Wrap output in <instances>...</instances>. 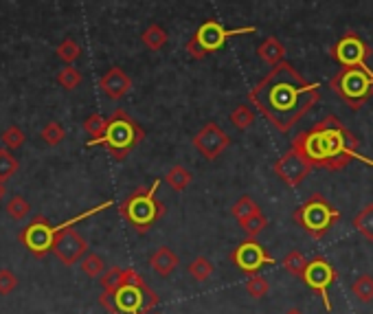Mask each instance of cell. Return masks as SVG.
Listing matches in <instances>:
<instances>
[{"instance_id": "cell-1", "label": "cell", "mask_w": 373, "mask_h": 314, "mask_svg": "<svg viewBox=\"0 0 373 314\" xmlns=\"http://www.w3.org/2000/svg\"><path fill=\"white\" fill-rule=\"evenodd\" d=\"M248 99L275 130L288 134L321 101V93L319 84L307 82L292 64L283 60L257 82Z\"/></svg>"}, {"instance_id": "cell-2", "label": "cell", "mask_w": 373, "mask_h": 314, "mask_svg": "<svg viewBox=\"0 0 373 314\" xmlns=\"http://www.w3.org/2000/svg\"><path fill=\"white\" fill-rule=\"evenodd\" d=\"M292 147L303 154V159H307L312 167L327 172H340L351 161H360L373 167V161L358 152L360 141L354 137V132H349L334 115L323 117L312 130L297 134Z\"/></svg>"}, {"instance_id": "cell-3", "label": "cell", "mask_w": 373, "mask_h": 314, "mask_svg": "<svg viewBox=\"0 0 373 314\" xmlns=\"http://www.w3.org/2000/svg\"><path fill=\"white\" fill-rule=\"evenodd\" d=\"M99 303L110 314H149L159 303V295L145 284L134 268H125V284L117 293L103 290Z\"/></svg>"}, {"instance_id": "cell-4", "label": "cell", "mask_w": 373, "mask_h": 314, "mask_svg": "<svg viewBox=\"0 0 373 314\" xmlns=\"http://www.w3.org/2000/svg\"><path fill=\"white\" fill-rule=\"evenodd\" d=\"M145 139V130L125 110L117 108L108 119L105 134L93 145H101L115 161H125L130 152Z\"/></svg>"}, {"instance_id": "cell-5", "label": "cell", "mask_w": 373, "mask_h": 314, "mask_svg": "<svg viewBox=\"0 0 373 314\" xmlns=\"http://www.w3.org/2000/svg\"><path fill=\"white\" fill-rule=\"evenodd\" d=\"M161 181H154L149 187H139L132 191L119 207L125 222H130L139 233H147L154 224L165 215V205L156 198Z\"/></svg>"}, {"instance_id": "cell-6", "label": "cell", "mask_w": 373, "mask_h": 314, "mask_svg": "<svg viewBox=\"0 0 373 314\" xmlns=\"http://www.w3.org/2000/svg\"><path fill=\"white\" fill-rule=\"evenodd\" d=\"M292 218L297 227H301L312 240H323L340 220V211L323 194H312L301 207H297Z\"/></svg>"}, {"instance_id": "cell-7", "label": "cell", "mask_w": 373, "mask_h": 314, "mask_svg": "<svg viewBox=\"0 0 373 314\" xmlns=\"http://www.w3.org/2000/svg\"><path fill=\"white\" fill-rule=\"evenodd\" d=\"M329 88L340 95L351 110H360L373 97V71L369 66H340V71L329 79Z\"/></svg>"}, {"instance_id": "cell-8", "label": "cell", "mask_w": 373, "mask_h": 314, "mask_svg": "<svg viewBox=\"0 0 373 314\" xmlns=\"http://www.w3.org/2000/svg\"><path fill=\"white\" fill-rule=\"evenodd\" d=\"M255 27H239V29H226L224 25H219L217 20H207L202 22L197 31L191 35L187 42V53L193 60H205L209 53L219 51L226 44L229 38L233 35H244V33H255Z\"/></svg>"}, {"instance_id": "cell-9", "label": "cell", "mask_w": 373, "mask_h": 314, "mask_svg": "<svg viewBox=\"0 0 373 314\" xmlns=\"http://www.w3.org/2000/svg\"><path fill=\"white\" fill-rule=\"evenodd\" d=\"M105 207H110V203H103V205H99V207H95V209H91V211H86L84 215L71 220L69 224H62V227H57L55 240H53V249H51V251L55 253V257H57L64 266H73V264L81 262L84 255H86V251H88V242H86L75 229H71V227H73L77 220H84V218L93 215V213H97V211H101V209H105Z\"/></svg>"}, {"instance_id": "cell-10", "label": "cell", "mask_w": 373, "mask_h": 314, "mask_svg": "<svg viewBox=\"0 0 373 314\" xmlns=\"http://www.w3.org/2000/svg\"><path fill=\"white\" fill-rule=\"evenodd\" d=\"M338 279V271L334 268V264L325 259V257H314L307 262V268L301 277V281L312 290L314 295H319V299L323 301L325 312H332V301H329V288Z\"/></svg>"}, {"instance_id": "cell-11", "label": "cell", "mask_w": 373, "mask_h": 314, "mask_svg": "<svg viewBox=\"0 0 373 314\" xmlns=\"http://www.w3.org/2000/svg\"><path fill=\"white\" fill-rule=\"evenodd\" d=\"M231 262L244 275H257L263 266L275 264V257L266 251V246L257 242V237H248L231 251Z\"/></svg>"}, {"instance_id": "cell-12", "label": "cell", "mask_w": 373, "mask_h": 314, "mask_svg": "<svg viewBox=\"0 0 373 314\" xmlns=\"http://www.w3.org/2000/svg\"><path fill=\"white\" fill-rule=\"evenodd\" d=\"M332 57L340 66H356V69H367V60L371 57V47L354 31L345 33L332 49H329Z\"/></svg>"}, {"instance_id": "cell-13", "label": "cell", "mask_w": 373, "mask_h": 314, "mask_svg": "<svg viewBox=\"0 0 373 314\" xmlns=\"http://www.w3.org/2000/svg\"><path fill=\"white\" fill-rule=\"evenodd\" d=\"M272 169H275V174L279 176V181L283 185L297 189L305 181V178L310 176V172L314 167L307 163V159H303V154H299L294 147H290L288 152H285L283 156H279V159L275 161Z\"/></svg>"}, {"instance_id": "cell-14", "label": "cell", "mask_w": 373, "mask_h": 314, "mask_svg": "<svg viewBox=\"0 0 373 314\" xmlns=\"http://www.w3.org/2000/svg\"><path fill=\"white\" fill-rule=\"evenodd\" d=\"M193 147L200 152L207 161H215V159H219L224 152H226V147L231 145V137L229 134L219 128L217 123H205L202 125V130L195 134L193 137Z\"/></svg>"}, {"instance_id": "cell-15", "label": "cell", "mask_w": 373, "mask_h": 314, "mask_svg": "<svg viewBox=\"0 0 373 314\" xmlns=\"http://www.w3.org/2000/svg\"><path fill=\"white\" fill-rule=\"evenodd\" d=\"M55 231L51 224L44 220L42 215H38L29 227L20 233L22 244L35 255V257H44L51 249H53V240H55Z\"/></svg>"}, {"instance_id": "cell-16", "label": "cell", "mask_w": 373, "mask_h": 314, "mask_svg": "<svg viewBox=\"0 0 373 314\" xmlns=\"http://www.w3.org/2000/svg\"><path fill=\"white\" fill-rule=\"evenodd\" d=\"M99 88H101L108 99L119 101L132 91V79H130V75L123 69H119V66H113V69L101 75Z\"/></svg>"}, {"instance_id": "cell-17", "label": "cell", "mask_w": 373, "mask_h": 314, "mask_svg": "<svg viewBox=\"0 0 373 314\" xmlns=\"http://www.w3.org/2000/svg\"><path fill=\"white\" fill-rule=\"evenodd\" d=\"M180 259L178 255H176L169 246H161V249H156L151 253L149 257V266H151V271L156 273L159 277H169L176 268H178Z\"/></svg>"}, {"instance_id": "cell-18", "label": "cell", "mask_w": 373, "mask_h": 314, "mask_svg": "<svg viewBox=\"0 0 373 314\" xmlns=\"http://www.w3.org/2000/svg\"><path fill=\"white\" fill-rule=\"evenodd\" d=\"M257 55H259L261 62H266V64H270V66H277V64L283 62V57H285V47H283V44H281L275 35H268L266 40L259 44Z\"/></svg>"}, {"instance_id": "cell-19", "label": "cell", "mask_w": 373, "mask_h": 314, "mask_svg": "<svg viewBox=\"0 0 373 314\" xmlns=\"http://www.w3.org/2000/svg\"><path fill=\"white\" fill-rule=\"evenodd\" d=\"M191 181H193V176H191V172L187 169V167H183V165H173V167H169V172L165 174V183L173 189V191H185L189 185H191Z\"/></svg>"}, {"instance_id": "cell-20", "label": "cell", "mask_w": 373, "mask_h": 314, "mask_svg": "<svg viewBox=\"0 0 373 314\" xmlns=\"http://www.w3.org/2000/svg\"><path fill=\"white\" fill-rule=\"evenodd\" d=\"M141 40H143V44H145L149 51H161L165 44L169 42V35H167V31L161 25H149L143 31Z\"/></svg>"}, {"instance_id": "cell-21", "label": "cell", "mask_w": 373, "mask_h": 314, "mask_svg": "<svg viewBox=\"0 0 373 314\" xmlns=\"http://www.w3.org/2000/svg\"><path fill=\"white\" fill-rule=\"evenodd\" d=\"M189 275H191V279L193 281H207L211 275H213V264H211V259L209 257H205V255H200V257H195V259H191V264H189Z\"/></svg>"}, {"instance_id": "cell-22", "label": "cell", "mask_w": 373, "mask_h": 314, "mask_svg": "<svg viewBox=\"0 0 373 314\" xmlns=\"http://www.w3.org/2000/svg\"><path fill=\"white\" fill-rule=\"evenodd\" d=\"M81 271H84L86 277L101 279V275L105 273V259L101 255H97V253H88L81 259Z\"/></svg>"}, {"instance_id": "cell-23", "label": "cell", "mask_w": 373, "mask_h": 314, "mask_svg": "<svg viewBox=\"0 0 373 314\" xmlns=\"http://www.w3.org/2000/svg\"><path fill=\"white\" fill-rule=\"evenodd\" d=\"M354 227L367 242H373V205L362 207V211L354 218Z\"/></svg>"}, {"instance_id": "cell-24", "label": "cell", "mask_w": 373, "mask_h": 314, "mask_svg": "<svg viewBox=\"0 0 373 314\" xmlns=\"http://www.w3.org/2000/svg\"><path fill=\"white\" fill-rule=\"evenodd\" d=\"M105 128H108V119L101 117L99 112H95V115H91L86 121H84V130L88 132V137H91V141H88V145L97 143L103 134H105Z\"/></svg>"}, {"instance_id": "cell-25", "label": "cell", "mask_w": 373, "mask_h": 314, "mask_svg": "<svg viewBox=\"0 0 373 314\" xmlns=\"http://www.w3.org/2000/svg\"><path fill=\"white\" fill-rule=\"evenodd\" d=\"M257 211H261L259 209V205L255 203V200L251 198V196H241L237 203L233 205V209H231V213H233V218L241 224L244 220H248L251 215H255Z\"/></svg>"}, {"instance_id": "cell-26", "label": "cell", "mask_w": 373, "mask_h": 314, "mask_svg": "<svg viewBox=\"0 0 373 314\" xmlns=\"http://www.w3.org/2000/svg\"><path fill=\"white\" fill-rule=\"evenodd\" d=\"M351 293L354 297L362 303H371L373 301V277L371 275H358L356 281L351 284Z\"/></svg>"}, {"instance_id": "cell-27", "label": "cell", "mask_w": 373, "mask_h": 314, "mask_svg": "<svg viewBox=\"0 0 373 314\" xmlns=\"http://www.w3.org/2000/svg\"><path fill=\"white\" fill-rule=\"evenodd\" d=\"M125 284V268L113 266L101 275V286L105 293H117V290Z\"/></svg>"}, {"instance_id": "cell-28", "label": "cell", "mask_w": 373, "mask_h": 314, "mask_svg": "<svg viewBox=\"0 0 373 314\" xmlns=\"http://www.w3.org/2000/svg\"><path fill=\"white\" fill-rule=\"evenodd\" d=\"M57 57L66 64V66H71V64H75L77 60H79V55H81V49H79V44L73 40V38H66L64 42H59L57 44Z\"/></svg>"}, {"instance_id": "cell-29", "label": "cell", "mask_w": 373, "mask_h": 314, "mask_svg": "<svg viewBox=\"0 0 373 314\" xmlns=\"http://www.w3.org/2000/svg\"><path fill=\"white\" fill-rule=\"evenodd\" d=\"M231 123L237 130H248L255 123V110L248 103H241L231 112Z\"/></svg>"}, {"instance_id": "cell-30", "label": "cell", "mask_w": 373, "mask_h": 314, "mask_svg": "<svg viewBox=\"0 0 373 314\" xmlns=\"http://www.w3.org/2000/svg\"><path fill=\"white\" fill-rule=\"evenodd\" d=\"M307 262H310V259H305L303 253H299V251H290L288 255L283 257V268H285V271H288L292 277L301 279L303 273H305V268H307Z\"/></svg>"}, {"instance_id": "cell-31", "label": "cell", "mask_w": 373, "mask_h": 314, "mask_svg": "<svg viewBox=\"0 0 373 314\" xmlns=\"http://www.w3.org/2000/svg\"><path fill=\"white\" fill-rule=\"evenodd\" d=\"M20 169L18 159L11 154V150L0 147V181H9L11 176H16V172Z\"/></svg>"}, {"instance_id": "cell-32", "label": "cell", "mask_w": 373, "mask_h": 314, "mask_svg": "<svg viewBox=\"0 0 373 314\" xmlns=\"http://www.w3.org/2000/svg\"><path fill=\"white\" fill-rule=\"evenodd\" d=\"M5 211H7V215H9L11 220L22 222L25 218H29V213H31V205H29L22 196H13V198L9 200V203H7Z\"/></svg>"}, {"instance_id": "cell-33", "label": "cell", "mask_w": 373, "mask_h": 314, "mask_svg": "<svg viewBox=\"0 0 373 314\" xmlns=\"http://www.w3.org/2000/svg\"><path fill=\"white\" fill-rule=\"evenodd\" d=\"M40 137H42V141L47 143V145L55 147V145H59V143L66 139V130H64V125H62V123L51 121V123H47V125L42 128Z\"/></svg>"}, {"instance_id": "cell-34", "label": "cell", "mask_w": 373, "mask_h": 314, "mask_svg": "<svg viewBox=\"0 0 373 314\" xmlns=\"http://www.w3.org/2000/svg\"><path fill=\"white\" fill-rule=\"evenodd\" d=\"M239 227H241V231L246 233V237H259V233L268 227V218L263 215L261 211H257L255 215H251L248 220L241 222Z\"/></svg>"}, {"instance_id": "cell-35", "label": "cell", "mask_w": 373, "mask_h": 314, "mask_svg": "<svg viewBox=\"0 0 373 314\" xmlns=\"http://www.w3.org/2000/svg\"><path fill=\"white\" fill-rule=\"evenodd\" d=\"M57 84L62 88H66V91H75V88L81 84V71L75 69V66H64V69L57 73Z\"/></svg>"}, {"instance_id": "cell-36", "label": "cell", "mask_w": 373, "mask_h": 314, "mask_svg": "<svg viewBox=\"0 0 373 314\" xmlns=\"http://www.w3.org/2000/svg\"><path fill=\"white\" fill-rule=\"evenodd\" d=\"M0 141H3V147L7 150H20L22 145H25L27 137H25V132H22L18 125H9L3 134H0Z\"/></svg>"}, {"instance_id": "cell-37", "label": "cell", "mask_w": 373, "mask_h": 314, "mask_svg": "<svg viewBox=\"0 0 373 314\" xmlns=\"http://www.w3.org/2000/svg\"><path fill=\"white\" fill-rule=\"evenodd\" d=\"M246 293H248L253 299H263V297L270 293V284H268L266 277H261L259 273H257V275H248Z\"/></svg>"}, {"instance_id": "cell-38", "label": "cell", "mask_w": 373, "mask_h": 314, "mask_svg": "<svg viewBox=\"0 0 373 314\" xmlns=\"http://www.w3.org/2000/svg\"><path fill=\"white\" fill-rule=\"evenodd\" d=\"M16 288H18V277H16V273L7 271V268H3V271H0V295L7 297V295L13 293Z\"/></svg>"}, {"instance_id": "cell-39", "label": "cell", "mask_w": 373, "mask_h": 314, "mask_svg": "<svg viewBox=\"0 0 373 314\" xmlns=\"http://www.w3.org/2000/svg\"><path fill=\"white\" fill-rule=\"evenodd\" d=\"M7 196V187H5V183L0 181V203H3V198Z\"/></svg>"}, {"instance_id": "cell-40", "label": "cell", "mask_w": 373, "mask_h": 314, "mask_svg": "<svg viewBox=\"0 0 373 314\" xmlns=\"http://www.w3.org/2000/svg\"><path fill=\"white\" fill-rule=\"evenodd\" d=\"M285 314H303V312H301L299 308H290V310H288V312H285Z\"/></svg>"}, {"instance_id": "cell-41", "label": "cell", "mask_w": 373, "mask_h": 314, "mask_svg": "<svg viewBox=\"0 0 373 314\" xmlns=\"http://www.w3.org/2000/svg\"><path fill=\"white\" fill-rule=\"evenodd\" d=\"M149 314H161V312H149Z\"/></svg>"}]
</instances>
